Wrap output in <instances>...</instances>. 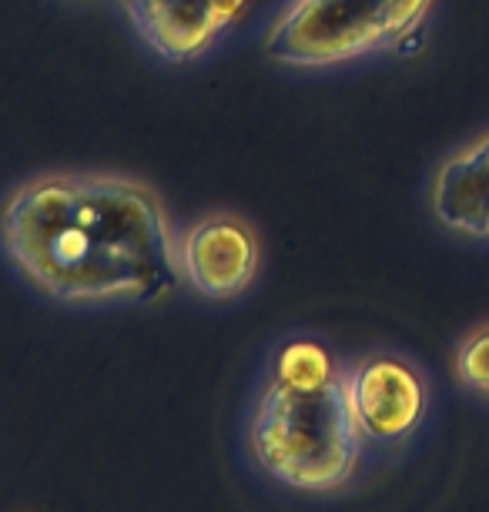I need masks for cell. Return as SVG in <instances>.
Masks as SVG:
<instances>
[{
	"label": "cell",
	"mask_w": 489,
	"mask_h": 512,
	"mask_svg": "<svg viewBox=\"0 0 489 512\" xmlns=\"http://www.w3.org/2000/svg\"><path fill=\"white\" fill-rule=\"evenodd\" d=\"M175 218L145 178L61 168L24 178L0 201V251L64 308H151L181 292Z\"/></svg>",
	"instance_id": "6da1fadb"
},
{
	"label": "cell",
	"mask_w": 489,
	"mask_h": 512,
	"mask_svg": "<svg viewBox=\"0 0 489 512\" xmlns=\"http://www.w3.org/2000/svg\"><path fill=\"white\" fill-rule=\"evenodd\" d=\"M245 456L275 486L335 496L366 449L345 402V359L319 332H289L265 352L245 415Z\"/></svg>",
	"instance_id": "7a4b0ae2"
},
{
	"label": "cell",
	"mask_w": 489,
	"mask_h": 512,
	"mask_svg": "<svg viewBox=\"0 0 489 512\" xmlns=\"http://www.w3.org/2000/svg\"><path fill=\"white\" fill-rule=\"evenodd\" d=\"M439 0H282L265 27L268 64L329 74L379 57L412 54L426 41Z\"/></svg>",
	"instance_id": "3957f363"
},
{
	"label": "cell",
	"mask_w": 489,
	"mask_h": 512,
	"mask_svg": "<svg viewBox=\"0 0 489 512\" xmlns=\"http://www.w3.org/2000/svg\"><path fill=\"white\" fill-rule=\"evenodd\" d=\"M345 402L362 449L396 452L419 436L433 412V385L423 365L396 349H369L345 359Z\"/></svg>",
	"instance_id": "277c9868"
},
{
	"label": "cell",
	"mask_w": 489,
	"mask_h": 512,
	"mask_svg": "<svg viewBox=\"0 0 489 512\" xmlns=\"http://www.w3.org/2000/svg\"><path fill=\"white\" fill-rule=\"evenodd\" d=\"M262 235L252 218L212 208L175 231V265L181 288L201 302H238L262 275Z\"/></svg>",
	"instance_id": "5b68a950"
},
{
	"label": "cell",
	"mask_w": 489,
	"mask_h": 512,
	"mask_svg": "<svg viewBox=\"0 0 489 512\" xmlns=\"http://www.w3.org/2000/svg\"><path fill=\"white\" fill-rule=\"evenodd\" d=\"M151 57L188 67L212 57L242 31L255 0H114Z\"/></svg>",
	"instance_id": "8992f818"
},
{
	"label": "cell",
	"mask_w": 489,
	"mask_h": 512,
	"mask_svg": "<svg viewBox=\"0 0 489 512\" xmlns=\"http://www.w3.org/2000/svg\"><path fill=\"white\" fill-rule=\"evenodd\" d=\"M426 208L443 235L489 245V128L436 161L426 185Z\"/></svg>",
	"instance_id": "52a82bcc"
},
{
	"label": "cell",
	"mask_w": 489,
	"mask_h": 512,
	"mask_svg": "<svg viewBox=\"0 0 489 512\" xmlns=\"http://www.w3.org/2000/svg\"><path fill=\"white\" fill-rule=\"evenodd\" d=\"M449 372L466 395L489 405V318L459 335L449 355Z\"/></svg>",
	"instance_id": "ba28073f"
},
{
	"label": "cell",
	"mask_w": 489,
	"mask_h": 512,
	"mask_svg": "<svg viewBox=\"0 0 489 512\" xmlns=\"http://www.w3.org/2000/svg\"><path fill=\"white\" fill-rule=\"evenodd\" d=\"M67 4H101V0H67Z\"/></svg>",
	"instance_id": "9c48e42d"
}]
</instances>
